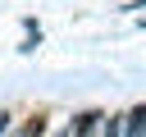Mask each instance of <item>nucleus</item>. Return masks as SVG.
Wrapping results in <instances>:
<instances>
[{"instance_id": "7ed1b4c3", "label": "nucleus", "mask_w": 146, "mask_h": 137, "mask_svg": "<svg viewBox=\"0 0 146 137\" xmlns=\"http://www.w3.org/2000/svg\"><path fill=\"white\" fill-rule=\"evenodd\" d=\"M5 128H9V114H5V110H0V132H5Z\"/></svg>"}, {"instance_id": "f03ea898", "label": "nucleus", "mask_w": 146, "mask_h": 137, "mask_svg": "<svg viewBox=\"0 0 146 137\" xmlns=\"http://www.w3.org/2000/svg\"><path fill=\"white\" fill-rule=\"evenodd\" d=\"M123 132H146V105H132L123 114Z\"/></svg>"}, {"instance_id": "f257e3e1", "label": "nucleus", "mask_w": 146, "mask_h": 137, "mask_svg": "<svg viewBox=\"0 0 146 137\" xmlns=\"http://www.w3.org/2000/svg\"><path fill=\"white\" fill-rule=\"evenodd\" d=\"M100 119H105V114H100V110H91V114L73 119V123H68V132H78V137H82V132H100Z\"/></svg>"}, {"instance_id": "20e7f679", "label": "nucleus", "mask_w": 146, "mask_h": 137, "mask_svg": "<svg viewBox=\"0 0 146 137\" xmlns=\"http://www.w3.org/2000/svg\"><path fill=\"white\" fill-rule=\"evenodd\" d=\"M141 23H146V18H141Z\"/></svg>"}]
</instances>
